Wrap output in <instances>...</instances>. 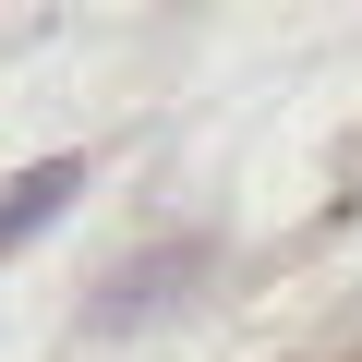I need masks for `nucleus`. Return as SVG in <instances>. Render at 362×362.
Masks as SVG:
<instances>
[{
    "label": "nucleus",
    "mask_w": 362,
    "mask_h": 362,
    "mask_svg": "<svg viewBox=\"0 0 362 362\" xmlns=\"http://www.w3.org/2000/svg\"><path fill=\"white\" fill-rule=\"evenodd\" d=\"M194 278H206V254H194V242H181V254H133L85 326H97V338H121V326H145V314H169V302H194Z\"/></svg>",
    "instance_id": "obj_1"
},
{
    "label": "nucleus",
    "mask_w": 362,
    "mask_h": 362,
    "mask_svg": "<svg viewBox=\"0 0 362 362\" xmlns=\"http://www.w3.org/2000/svg\"><path fill=\"white\" fill-rule=\"evenodd\" d=\"M73 194H85V157H37V169H13V181H0V254H25Z\"/></svg>",
    "instance_id": "obj_2"
}]
</instances>
